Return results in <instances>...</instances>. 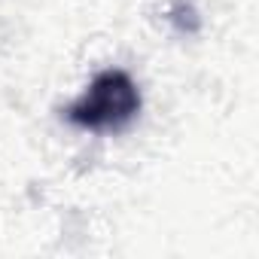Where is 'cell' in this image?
Returning <instances> with one entry per match:
<instances>
[{"label": "cell", "instance_id": "obj_1", "mask_svg": "<svg viewBox=\"0 0 259 259\" xmlns=\"http://www.w3.org/2000/svg\"><path fill=\"white\" fill-rule=\"evenodd\" d=\"M141 110V92L122 70L98 73L89 89L70 104L67 119L85 132H116L128 125Z\"/></svg>", "mask_w": 259, "mask_h": 259}]
</instances>
